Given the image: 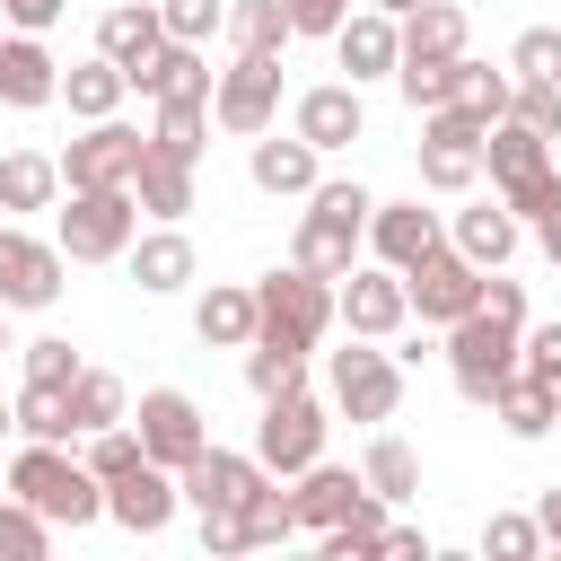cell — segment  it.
Listing matches in <instances>:
<instances>
[{"label": "cell", "instance_id": "d590c367", "mask_svg": "<svg viewBox=\"0 0 561 561\" xmlns=\"http://www.w3.org/2000/svg\"><path fill=\"white\" fill-rule=\"evenodd\" d=\"M149 149L202 167V149H210V105H202V96H158V114H149Z\"/></svg>", "mask_w": 561, "mask_h": 561}, {"label": "cell", "instance_id": "836d02e7", "mask_svg": "<svg viewBox=\"0 0 561 561\" xmlns=\"http://www.w3.org/2000/svg\"><path fill=\"white\" fill-rule=\"evenodd\" d=\"M131 193H140V219H184V210H193V158L149 149L140 175H131Z\"/></svg>", "mask_w": 561, "mask_h": 561}, {"label": "cell", "instance_id": "91938a15", "mask_svg": "<svg viewBox=\"0 0 561 561\" xmlns=\"http://www.w3.org/2000/svg\"><path fill=\"white\" fill-rule=\"evenodd\" d=\"M9 430H18V403H0V438H9Z\"/></svg>", "mask_w": 561, "mask_h": 561}, {"label": "cell", "instance_id": "cb8c5ba5", "mask_svg": "<svg viewBox=\"0 0 561 561\" xmlns=\"http://www.w3.org/2000/svg\"><path fill=\"white\" fill-rule=\"evenodd\" d=\"M289 491H298V526L307 535H324V526H342L359 500H368V473H351V465H307V473H289Z\"/></svg>", "mask_w": 561, "mask_h": 561}, {"label": "cell", "instance_id": "ab89813d", "mask_svg": "<svg viewBox=\"0 0 561 561\" xmlns=\"http://www.w3.org/2000/svg\"><path fill=\"white\" fill-rule=\"evenodd\" d=\"M508 96H517V70H491V61L465 53V70H456V105L482 114V123H508Z\"/></svg>", "mask_w": 561, "mask_h": 561}, {"label": "cell", "instance_id": "277c9868", "mask_svg": "<svg viewBox=\"0 0 561 561\" xmlns=\"http://www.w3.org/2000/svg\"><path fill=\"white\" fill-rule=\"evenodd\" d=\"M517 359H526V324H508V316H491V307H473V316L447 324V377H456L465 403L491 412V394L517 377Z\"/></svg>", "mask_w": 561, "mask_h": 561}, {"label": "cell", "instance_id": "44dd1931", "mask_svg": "<svg viewBox=\"0 0 561 561\" xmlns=\"http://www.w3.org/2000/svg\"><path fill=\"white\" fill-rule=\"evenodd\" d=\"M175 482H184V500H193V508H245V491L263 482V456H254V447L237 456V447H219V438H210Z\"/></svg>", "mask_w": 561, "mask_h": 561}, {"label": "cell", "instance_id": "db71d44e", "mask_svg": "<svg viewBox=\"0 0 561 561\" xmlns=\"http://www.w3.org/2000/svg\"><path fill=\"white\" fill-rule=\"evenodd\" d=\"M482 307H491V316H508V324H526V280H508V263H500V272H482Z\"/></svg>", "mask_w": 561, "mask_h": 561}, {"label": "cell", "instance_id": "9f6ffc18", "mask_svg": "<svg viewBox=\"0 0 561 561\" xmlns=\"http://www.w3.org/2000/svg\"><path fill=\"white\" fill-rule=\"evenodd\" d=\"M342 18H351V0H289V26H298V35H324V44H333Z\"/></svg>", "mask_w": 561, "mask_h": 561}, {"label": "cell", "instance_id": "484cf974", "mask_svg": "<svg viewBox=\"0 0 561 561\" xmlns=\"http://www.w3.org/2000/svg\"><path fill=\"white\" fill-rule=\"evenodd\" d=\"M123 263H131V280H140L149 298H175V289L193 280V237H184L175 219H158L149 237H131V254H123Z\"/></svg>", "mask_w": 561, "mask_h": 561}, {"label": "cell", "instance_id": "681fc988", "mask_svg": "<svg viewBox=\"0 0 561 561\" xmlns=\"http://www.w3.org/2000/svg\"><path fill=\"white\" fill-rule=\"evenodd\" d=\"M508 70H517V79H552V88H561V26H526V35L508 44Z\"/></svg>", "mask_w": 561, "mask_h": 561}, {"label": "cell", "instance_id": "ba28073f", "mask_svg": "<svg viewBox=\"0 0 561 561\" xmlns=\"http://www.w3.org/2000/svg\"><path fill=\"white\" fill-rule=\"evenodd\" d=\"M394 403H403V359L351 333V351H333V412L377 430V421H394Z\"/></svg>", "mask_w": 561, "mask_h": 561}, {"label": "cell", "instance_id": "8d00e7d4", "mask_svg": "<svg viewBox=\"0 0 561 561\" xmlns=\"http://www.w3.org/2000/svg\"><path fill=\"white\" fill-rule=\"evenodd\" d=\"M70 421H79V438H88V430H114V421H131V394H123V377H114V368H79V377H70Z\"/></svg>", "mask_w": 561, "mask_h": 561}, {"label": "cell", "instance_id": "603a6c76", "mask_svg": "<svg viewBox=\"0 0 561 561\" xmlns=\"http://www.w3.org/2000/svg\"><path fill=\"white\" fill-rule=\"evenodd\" d=\"M193 333H202L210 351H245V342L263 333V307H254V280H210V289L193 298Z\"/></svg>", "mask_w": 561, "mask_h": 561}, {"label": "cell", "instance_id": "c3c4849f", "mask_svg": "<svg viewBox=\"0 0 561 561\" xmlns=\"http://www.w3.org/2000/svg\"><path fill=\"white\" fill-rule=\"evenodd\" d=\"M158 18H167L175 44H210V35H228V0H158Z\"/></svg>", "mask_w": 561, "mask_h": 561}, {"label": "cell", "instance_id": "f907efd6", "mask_svg": "<svg viewBox=\"0 0 561 561\" xmlns=\"http://www.w3.org/2000/svg\"><path fill=\"white\" fill-rule=\"evenodd\" d=\"M508 114H517L526 131H543V140H552V131H561V88H552V79H517Z\"/></svg>", "mask_w": 561, "mask_h": 561}, {"label": "cell", "instance_id": "4316f807", "mask_svg": "<svg viewBox=\"0 0 561 561\" xmlns=\"http://www.w3.org/2000/svg\"><path fill=\"white\" fill-rule=\"evenodd\" d=\"M307 351H316V342H298V333L263 324V333L245 342V386H254V403H272V394H298V386H307Z\"/></svg>", "mask_w": 561, "mask_h": 561}, {"label": "cell", "instance_id": "52a82bcc", "mask_svg": "<svg viewBox=\"0 0 561 561\" xmlns=\"http://www.w3.org/2000/svg\"><path fill=\"white\" fill-rule=\"evenodd\" d=\"M482 140H491L482 114H465V105H430V114H421V184H430V193H473V175H482Z\"/></svg>", "mask_w": 561, "mask_h": 561}, {"label": "cell", "instance_id": "4dcf8cb0", "mask_svg": "<svg viewBox=\"0 0 561 561\" xmlns=\"http://www.w3.org/2000/svg\"><path fill=\"white\" fill-rule=\"evenodd\" d=\"M123 61H105V53H88V61H70L61 70V105L79 114V123H105V114H123Z\"/></svg>", "mask_w": 561, "mask_h": 561}, {"label": "cell", "instance_id": "f1b7e54d", "mask_svg": "<svg viewBox=\"0 0 561 561\" xmlns=\"http://www.w3.org/2000/svg\"><path fill=\"white\" fill-rule=\"evenodd\" d=\"M517 228H526V219H517V210H508V202L491 193V202H473V210H456V228H447V245H456V254H473L482 272H500V263L517 254Z\"/></svg>", "mask_w": 561, "mask_h": 561}, {"label": "cell", "instance_id": "74e56055", "mask_svg": "<svg viewBox=\"0 0 561 561\" xmlns=\"http://www.w3.org/2000/svg\"><path fill=\"white\" fill-rule=\"evenodd\" d=\"M359 473H368V491H377L386 508L421 491V456H412V447H403L394 430H377V438H368V456H359Z\"/></svg>", "mask_w": 561, "mask_h": 561}, {"label": "cell", "instance_id": "3957f363", "mask_svg": "<svg viewBox=\"0 0 561 561\" xmlns=\"http://www.w3.org/2000/svg\"><path fill=\"white\" fill-rule=\"evenodd\" d=\"M53 237H61L70 263H123L131 237H140V193L131 184H79L53 210Z\"/></svg>", "mask_w": 561, "mask_h": 561}, {"label": "cell", "instance_id": "d6986e66", "mask_svg": "<svg viewBox=\"0 0 561 561\" xmlns=\"http://www.w3.org/2000/svg\"><path fill=\"white\" fill-rule=\"evenodd\" d=\"M430 245H447V219H438V210H421V193H412V202H377V210H368V254H377V263L412 272Z\"/></svg>", "mask_w": 561, "mask_h": 561}, {"label": "cell", "instance_id": "ffe728a7", "mask_svg": "<svg viewBox=\"0 0 561 561\" xmlns=\"http://www.w3.org/2000/svg\"><path fill=\"white\" fill-rule=\"evenodd\" d=\"M289 131H307V140L333 158V149H351V140L368 131V105H359L351 79H324V88H307V96L289 105Z\"/></svg>", "mask_w": 561, "mask_h": 561}, {"label": "cell", "instance_id": "30bf717a", "mask_svg": "<svg viewBox=\"0 0 561 561\" xmlns=\"http://www.w3.org/2000/svg\"><path fill=\"white\" fill-rule=\"evenodd\" d=\"M210 123H219V131H237V140L272 131V123H280V61L237 53V61L219 70V88H210Z\"/></svg>", "mask_w": 561, "mask_h": 561}, {"label": "cell", "instance_id": "816d5d0a", "mask_svg": "<svg viewBox=\"0 0 561 561\" xmlns=\"http://www.w3.org/2000/svg\"><path fill=\"white\" fill-rule=\"evenodd\" d=\"M517 368L561 394V316H552V324H526V359H517Z\"/></svg>", "mask_w": 561, "mask_h": 561}, {"label": "cell", "instance_id": "b9f144b4", "mask_svg": "<svg viewBox=\"0 0 561 561\" xmlns=\"http://www.w3.org/2000/svg\"><path fill=\"white\" fill-rule=\"evenodd\" d=\"M53 552V517L35 508V500H0V561H44Z\"/></svg>", "mask_w": 561, "mask_h": 561}, {"label": "cell", "instance_id": "83f0119b", "mask_svg": "<svg viewBox=\"0 0 561 561\" xmlns=\"http://www.w3.org/2000/svg\"><path fill=\"white\" fill-rule=\"evenodd\" d=\"M131 88H140L149 105H158V96H202V105H210V88H219V70H210V44H175V35H167V44H158V61H149Z\"/></svg>", "mask_w": 561, "mask_h": 561}, {"label": "cell", "instance_id": "8992f818", "mask_svg": "<svg viewBox=\"0 0 561 561\" xmlns=\"http://www.w3.org/2000/svg\"><path fill=\"white\" fill-rule=\"evenodd\" d=\"M61 280H70L61 237H35V228L0 219V307H9V316H35V307L61 298Z\"/></svg>", "mask_w": 561, "mask_h": 561}, {"label": "cell", "instance_id": "f5cc1de1", "mask_svg": "<svg viewBox=\"0 0 561 561\" xmlns=\"http://www.w3.org/2000/svg\"><path fill=\"white\" fill-rule=\"evenodd\" d=\"M193 517H202V552H254L245 508H193Z\"/></svg>", "mask_w": 561, "mask_h": 561}, {"label": "cell", "instance_id": "8fae6325", "mask_svg": "<svg viewBox=\"0 0 561 561\" xmlns=\"http://www.w3.org/2000/svg\"><path fill=\"white\" fill-rule=\"evenodd\" d=\"M403 289H412V316L447 333L456 316H473V307H482V263H473V254H456V245H430V254L403 272Z\"/></svg>", "mask_w": 561, "mask_h": 561}, {"label": "cell", "instance_id": "5b68a950", "mask_svg": "<svg viewBox=\"0 0 561 561\" xmlns=\"http://www.w3.org/2000/svg\"><path fill=\"white\" fill-rule=\"evenodd\" d=\"M482 167H491V193L535 228L552 202H561V175H552V140L543 131H526L517 114L508 123H491V140H482Z\"/></svg>", "mask_w": 561, "mask_h": 561}, {"label": "cell", "instance_id": "d4e9b609", "mask_svg": "<svg viewBox=\"0 0 561 561\" xmlns=\"http://www.w3.org/2000/svg\"><path fill=\"white\" fill-rule=\"evenodd\" d=\"M0 105H18V114L61 105V61L44 53V35H9L0 44Z\"/></svg>", "mask_w": 561, "mask_h": 561}, {"label": "cell", "instance_id": "e575fe53", "mask_svg": "<svg viewBox=\"0 0 561 561\" xmlns=\"http://www.w3.org/2000/svg\"><path fill=\"white\" fill-rule=\"evenodd\" d=\"M289 0H228V53H263V61H280L289 53Z\"/></svg>", "mask_w": 561, "mask_h": 561}, {"label": "cell", "instance_id": "ee69618b", "mask_svg": "<svg viewBox=\"0 0 561 561\" xmlns=\"http://www.w3.org/2000/svg\"><path fill=\"white\" fill-rule=\"evenodd\" d=\"M18 430H26V438H79L70 386H18Z\"/></svg>", "mask_w": 561, "mask_h": 561}, {"label": "cell", "instance_id": "e0dca14e", "mask_svg": "<svg viewBox=\"0 0 561 561\" xmlns=\"http://www.w3.org/2000/svg\"><path fill=\"white\" fill-rule=\"evenodd\" d=\"M333 61H342V79H351V88L394 79V61H403V18H386L377 0H368V9H351V18L333 26Z\"/></svg>", "mask_w": 561, "mask_h": 561}, {"label": "cell", "instance_id": "5bb4252c", "mask_svg": "<svg viewBox=\"0 0 561 561\" xmlns=\"http://www.w3.org/2000/svg\"><path fill=\"white\" fill-rule=\"evenodd\" d=\"M245 175H254V193H272V202H307L316 184H324V149L307 140V131H254L245 140Z\"/></svg>", "mask_w": 561, "mask_h": 561}, {"label": "cell", "instance_id": "680465c9", "mask_svg": "<svg viewBox=\"0 0 561 561\" xmlns=\"http://www.w3.org/2000/svg\"><path fill=\"white\" fill-rule=\"evenodd\" d=\"M377 9H386V18H412V9H421V0H377Z\"/></svg>", "mask_w": 561, "mask_h": 561}, {"label": "cell", "instance_id": "7bdbcfd3", "mask_svg": "<svg viewBox=\"0 0 561 561\" xmlns=\"http://www.w3.org/2000/svg\"><path fill=\"white\" fill-rule=\"evenodd\" d=\"M456 70H465V53L456 61H394V88L412 114H430V105H456Z\"/></svg>", "mask_w": 561, "mask_h": 561}, {"label": "cell", "instance_id": "7dc6e473", "mask_svg": "<svg viewBox=\"0 0 561 561\" xmlns=\"http://www.w3.org/2000/svg\"><path fill=\"white\" fill-rule=\"evenodd\" d=\"M482 552H491V561H535V552H543V526L517 517V508H491V517H482Z\"/></svg>", "mask_w": 561, "mask_h": 561}, {"label": "cell", "instance_id": "7a4b0ae2", "mask_svg": "<svg viewBox=\"0 0 561 561\" xmlns=\"http://www.w3.org/2000/svg\"><path fill=\"white\" fill-rule=\"evenodd\" d=\"M368 210H377V193H368V184H316V193H307V210H298L289 263H307L316 280H342V272L359 263Z\"/></svg>", "mask_w": 561, "mask_h": 561}, {"label": "cell", "instance_id": "bcb514c9", "mask_svg": "<svg viewBox=\"0 0 561 561\" xmlns=\"http://www.w3.org/2000/svg\"><path fill=\"white\" fill-rule=\"evenodd\" d=\"M131 465H149V447H140V430H131V421L88 430V473H96V482H123Z\"/></svg>", "mask_w": 561, "mask_h": 561}, {"label": "cell", "instance_id": "4fadbf2b", "mask_svg": "<svg viewBox=\"0 0 561 561\" xmlns=\"http://www.w3.org/2000/svg\"><path fill=\"white\" fill-rule=\"evenodd\" d=\"M140 158H149V131H131L123 114H105V123H88V131L61 149V184H70V193H79V184H131Z\"/></svg>", "mask_w": 561, "mask_h": 561}, {"label": "cell", "instance_id": "1f68e13d", "mask_svg": "<svg viewBox=\"0 0 561 561\" xmlns=\"http://www.w3.org/2000/svg\"><path fill=\"white\" fill-rule=\"evenodd\" d=\"M491 421H500L508 438H543V430H561V394H552L543 377H526V368H517V377L491 394Z\"/></svg>", "mask_w": 561, "mask_h": 561}, {"label": "cell", "instance_id": "f546056e", "mask_svg": "<svg viewBox=\"0 0 561 561\" xmlns=\"http://www.w3.org/2000/svg\"><path fill=\"white\" fill-rule=\"evenodd\" d=\"M61 158H44V149H9L0 158V210L9 219H26V210H61Z\"/></svg>", "mask_w": 561, "mask_h": 561}, {"label": "cell", "instance_id": "6da1fadb", "mask_svg": "<svg viewBox=\"0 0 561 561\" xmlns=\"http://www.w3.org/2000/svg\"><path fill=\"white\" fill-rule=\"evenodd\" d=\"M9 491L18 500H35L53 526H96L105 517V482L88 473V456H70V438H26L18 456H9Z\"/></svg>", "mask_w": 561, "mask_h": 561}, {"label": "cell", "instance_id": "be15d7a7", "mask_svg": "<svg viewBox=\"0 0 561 561\" xmlns=\"http://www.w3.org/2000/svg\"><path fill=\"white\" fill-rule=\"evenodd\" d=\"M0 219H9V210H0Z\"/></svg>", "mask_w": 561, "mask_h": 561}, {"label": "cell", "instance_id": "9c48e42d", "mask_svg": "<svg viewBox=\"0 0 561 561\" xmlns=\"http://www.w3.org/2000/svg\"><path fill=\"white\" fill-rule=\"evenodd\" d=\"M254 456H263V473H307L316 456H324V403L298 386V394H272L263 403V421H254Z\"/></svg>", "mask_w": 561, "mask_h": 561}, {"label": "cell", "instance_id": "d6a6232c", "mask_svg": "<svg viewBox=\"0 0 561 561\" xmlns=\"http://www.w3.org/2000/svg\"><path fill=\"white\" fill-rule=\"evenodd\" d=\"M465 35H473V18H465L456 0H421V9L403 18V61H456Z\"/></svg>", "mask_w": 561, "mask_h": 561}, {"label": "cell", "instance_id": "60d3db41", "mask_svg": "<svg viewBox=\"0 0 561 561\" xmlns=\"http://www.w3.org/2000/svg\"><path fill=\"white\" fill-rule=\"evenodd\" d=\"M386 535H394V526H386V500L368 491V500H359L342 526H324L316 543H324V561H351V552H386Z\"/></svg>", "mask_w": 561, "mask_h": 561}, {"label": "cell", "instance_id": "94428289", "mask_svg": "<svg viewBox=\"0 0 561 561\" xmlns=\"http://www.w3.org/2000/svg\"><path fill=\"white\" fill-rule=\"evenodd\" d=\"M9 351H18V342H9V307H0V359H9Z\"/></svg>", "mask_w": 561, "mask_h": 561}, {"label": "cell", "instance_id": "f35d334b", "mask_svg": "<svg viewBox=\"0 0 561 561\" xmlns=\"http://www.w3.org/2000/svg\"><path fill=\"white\" fill-rule=\"evenodd\" d=\"M245 535H254V552H263V543H289V535H298V491H289L280 473H263V482L245 491Z\"/></svg>", "mask_w": 561, "mask_h": 561}, {"label": "cell", "instance_id": "7c38bea8", "mask_svg": "<svg viewBox=\"0 0 561 561\" xmlns=\"http://www.w3.org/2000/svg\"><path fill=\"white\" fill-rule=\"evenodd\" d=\"M342 280H316L307 263H280V272H263L254 280V307H263V324H280V333H298V342H316L324 324H342V298H333Z\"/></svg>", "mask_w": 561, "mask_h": 561}, {"label": "cell", "instance_id": "ac0fdd59", "mask_svg": "<svg viewBox=\"0 0 561 561\" xmlns=\"http://www.w3.org/2000/svg\"><path fill=\"white\" fill-rule=\"evenodd\" d=\"M175 500H184V482L149 456V465H131L123 482H105V517L123 526V535H167L175 526Z\"/></svg>", "mask_w": 561, "mask_h": 561}, {"label": "cell", "instance_id": "9a60e30c", "mask_svg": "<svg viewBox=\"0 0 561 561\" xmlns=\"http://www.w3.org/2000/svg\"><path fill=\"white\" fill-rule=\"evenodd\" d=\"M333 298H342V324H351L359 342H394V333H403V316H412V289H403V272H394V263H351Z\"/></svg>", "mask_w": 561, "mask_h": 561}, {"label": "cell", "instance_id": "f6af8a7d", "mask_svg": "<svg viewBox=\"0 0 561 561\" xmlns=\"http://www.w3.org/2000/svg\"><path fill=\"white\" fill-rule=\"evenodd\" d=\"M79 368H88V359H79L61 333H35V342H18V377H26V386H70Z\"/></svg>", "mask_w": 561, "mask_h": 561}, {"label": "cell", "instance_id": "6f0895ef", "mask_svg": "<svg viewBox=\"0 0 561 561\" xmlns=\"http://www.w3.org/2000/svg\"><path fill=\"white\" fill-rule=\"evenodd\" d=\"M535 245H543V263H552V272H561V202H552V210H543V219H535Z\"/></svg>", "mask_w": 561, "mask_h": 561}, {"label": "cell", "instance_id": "11a10c76", "mask_svg": "<svg viewBox=\"0 0 561 561\" xmlns=\"http://www.w3.org/2000/svg\"><path fill=\"white\" fill-rule=\"evenodd\" d=\"M61 9H70V0H0V26H9V35H44Z\"/></svg>", "mask_w": 561, "mask_h": 561}, {"label": "cell", "instance_id": "7402d4cb", "mask_svg": "<svg viewBox=\"0 0 561 561\" xmlns=\"http://www.w3.org/2000/svg\"><path fill=\"white\" fill-rule=\"evenodd\" d=\"M158 44H167L158 0H114V9L96 18V53H105V61H123V79H140V70L158 61Z\"/></svg>", "mask_w": 561, "mask_h": 561}, {"label": "cell", "instance_id": "2e32d148", "mask_svg": "<svg viewBox=\"0 0 561 561\" xmlns=\"http://www.w3.org/2000/svg\"><path fill=\"white\" fill-rule=\"evenodd\" d=\"M131 430H140V447H149L167 473H184V465L210 447V430H202V403H193L184 386H149V394H140V412H131Z\"/></svg>", "mask_w": 561, "mask_h": 561}, {"label": "cell", "instance_id": "6125c7cd", "mask_svg": "<svg viewBox=\"0 0 561 561\" xmlns=\"http://www.w3.org/2000/svg\"><path fill=\"white\" fill-rule=\"evenodd\" d=\"M0 44H9V35H0Z\"/></svg>", "mask_w": 561, "mask_h": 561}]
</instances>
